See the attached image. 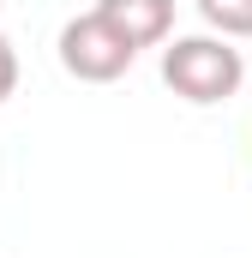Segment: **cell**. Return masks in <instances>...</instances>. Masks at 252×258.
<instances>
[{
	"mask_svg": "<svg viewBox=\"0 0 252 258\" xmlns=\"http://www.w3.org/2000/svg\"><path fill=\"white\" fill-rule=\"evenodd\" d=\"M162 84L192 102V108H216L228 96H240L246 84V60L228 36L204 30V36H168L162 42Z\"/></svg>",
	"mask_w": 252,
	"mask_h": 258,
	"instance_id": "obj_1",
	"label": "cell"
},
{
	"mask_svg": "<svg viewBox=\"0 0 252 258\" xmlns=\"http://www.w3.org/2000/svg\"><path fill=\"white\" fill-rule=\"evenodd\" d=\"M60 66L78 78V84H114V78H126L132 72V60H138V48L126 42L120 30L90 6V12H78V18H66L60 24Z\"/></svg>",
	"mask_w": 252,
	"mask_h": 258,
	"instance_id": "obj_2",
	"label": "cell"
},
{
	"mask_svg": "<svg viewBox=\"0 0 252 258\" xmlns=\"http://www.w3.org/2000/svg\"><path fill=\"white\" fill-rule=\"evenodd\" d=\"M96 12L132 48H162L174 36V0H96Z\"/></svg>",
	"mask_w": 252,
	"mask_h": 258,
	"instance_id": "obj_3",
	"label": "cell"
},
{
	"mask_svg": "<svg viewBox=\"0 0 252 258\" xmlns=\"http://www.w3.org/2000/svg\"><path fill=\"white\" fill-rule=\"evenodd\" d=\"M192 6H198V18L216 36H228V42L252 36V0H192Z\"/></svg>",
	"mask_w": 252,
	"mask_h": 258,
	"instance_id": "obj_4",
	"label": "cell"
},
{
	"mask_svg": "<svg viewBox=\"0 0 252 258\" xmlns=\"http://www.w3.org/2000/svg\"><path fill=\"white\" fill-rule=\"evenodd\" d=\"M12 90H18V48L0 36V102H6Z\"/></svg>",
	"mask_w": 252,
	"mask_h": 258,
	"instance_id": "obj_5",
	"label": "cell"
},
{
	"mask_svg": "<svg viewBox=\"0 0 252 258\" xmlns=\"http://www.w3.org/2000/svg\"><path fill=\"white\" fill-rule=\"evenodd\" d=\"M0 6H6V0H0Z\"/></svg>",
	"mask_w": 252,
	"mask_h": 258,
	"instance_id": "obj_6",
	"label": "cell"
}]
</instances>
